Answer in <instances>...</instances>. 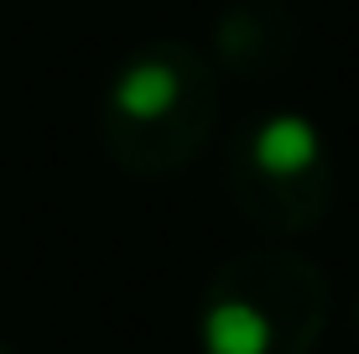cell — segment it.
<instances>
[{
  "mask_svg": "<svg viewBox=\"0 0 359 354\" xmlns=\"http://www.w3.org/2000/svg\"><path fill=\"white\" fill-rule=\"evenodd\" d=\"M219 120L214 57L188 42H146L99 104V141L130 177H172L203 156Z\"/></svg>",
  "mask_w": 359,
  "mask_h": 354,
  "instance_id": "1",
  "label": "cell"
},
{
  "mask_svg": "<svg viewBox=\"0 0 359 354\" xmlns=\"http://www.w3.org/2000/svg\"><path fill=\"white\" fill-rule=\"evenodd\" d=\"M328 328V276L292 245L224 261L203 292V354H313Z\"/></svg>",
  "mask_w": 359,
  "mask_h": 354,
  "instance_id": "2",
  "label": "cell"
},
{
  "mask_svg": "<svg viewBox=\"0 0 359 354\" xmlns=\"http://www.w3.org/2000/svg\"><path fill=\"white\" fill-rule=\"evenodd\" d=\"M229 198L266 235H302L328 214L339 167L328 136L302 109H271L250 120L229 151Z\"/></svg>",
  "mask_w": 359,
  "mask_h": 354,
  "instance_id": "3",
  "label": "cell"
},
{
  "mask_svg": "<svg viewBox=\"0 0 359 354\" xmlns=\"http://www.w3.org/2000/svg\"><path fill=\"white\" fill-rule=\"evenodd\" d=\"M214 53L240 79H271L297 53V21L276 0H234L214 27Z\"/></svg>",
  "mask_w": 359,
  "mask_h": 354,
  "instance_id": "4",
  "label": "cell"
},
{
  "mask_svg": "<svg viewBox=\"0 0 359 354\" xmlns=\"http://www.w3.org/2000/svg\"><path fill=\"white\" fill-rule=\"evenodd\" d=\"M0 354H16V349H11V344H6V339H0Z\"/></svg>",
  "mask_w": 359,
  "mask_h": 354,
  "instance_id": "5",
  "label": "cell"
},
{
  "mask_svg": "<svg viewBox=\"0 0 359 354\" xmlns=\"http://www.w3.org/2000/svg\"><path fill=\"white\" fill-rule=\"evenodd\" d=\"M354 334H359V302H354Z\"/></svg>",
  "mask_w": 359,
  "mask_h": 354,
  "instance_id": "6",
  "label": "cell"
}]
</instances>
